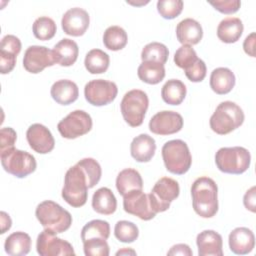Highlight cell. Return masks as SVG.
Wrapping results in <instances>:
<instances>
[{"mask_svg": "<svg viewBox=\"0 0 256 256\" xmlns=\"http://www.w3.org/2000/svg\"><path fill=\"white\" fill-rule=\"evenodd\" d=\"M193 209L202 218H212L218 211V187L207 176L197 178L191 186Z\"/></svg>", "mask_w": 256, "mask_h": 256, "instance_id": "1", "label": "cell"}, {"mask_svg": "<svg viewBox=\"0 0 256 256\" xmlns=\"http://www.w3.org/2000/svg\"><path fill=\"white\" fill-rule=\"evenodd\" d=\"M88 189H90L88 177L83 168L76 163L65 174L62 198L72 207H82L87 202Z\"/></svg>", "mask_w": 256, "mask_h": 256, "instance_id": "2", "label": "cell"}, {"mask_svg": "<svg viewBox=\"0 0 256 256\" xmlns=\"http://www.w3.org/2000/svg\"><path fill=\"white\" fill-rule=\"evenodd\" d=\"M35 215L44 229H48L56 234L65 232L72 224L70 212L51 200H45L38 204Z\"/></svg>", "mask_w": 256, "mask_h": 256, "instance_id": "3", "label": "cell"}, {"mask_svg": "<svg viewBox=\"0 0 256 256\" xmlns=\"http://www.w3.org/2000/svg\"><path fill=\"white\" fill-rule=\"evenodd\" d=\"M244 112L232 101L221 102L210 117V128L216 134L226 135L240 127L244 122Z\"/></svg>", "mask_w": 256, "mask_h": 256, "instance_id": "4", "label": "cell"}, {"mask_svg": "<svg viewBox=\"0 0 256 256\" xmlns=\"http://www.w3.org/2000/svg\"><path fill=\"white\" fill-rule=\"evenodd\" d=\"M162 158L166 169L173 174L183 175L191 167L192 156L186 142L180 139L167 141L162 147Z\"/></svg>", "mask_w": 256, "mask_h": 256, "instance_id": "5", "label": "cell"}, {"mask_svg": "<svg viewBox=\"0 0 256 256\" xmlns=\"http://www.w3.org/2000/svg\"><path fill=\"white\" fill-rule=\"evenodd\" d=\"M251 162L250 152L240 146L222 147L215 154L217 168L227 174H242L248 170Z\"/></svg>", "mask_w": 256, "mask_h": 256, "instance_id": "6", "label": "cell"}, {"mask_svg": "<svg viewBox=\"0 0 256 256\" xmlns=\"http://www.w3.org/2000/svg\"><path fill=\"white\" fill-rule=\"evenodd\" d=\"M149 106L147 94L139 89H133L123 96L120 109L125 122L131 127H138L143 123Z\"/></svg>", "mask_w": 256, "mask_h": 256, "instance_id": "7", "label": "cell"}, {"mask_svg": "<svg viewBox=\"0 0 256 256\" xmlns=\"http://www.w3.org/2000/svg\"><path fill=\"white\" fill-rule=\"evenodd\" d=\"M0 157L4 170L17 178H25L36 170L35 157L15 147L0 151Z\"/></svg>", "mask_w": 256, "mask_h": 256, "instance_id": "8", "label": "cell"}, {"mask_svg": "<svg viewBox=\"0 0 256 256\" xmlns=\"http://www.w3.org/2000/svg\"><path fill=\"white\" fill-rule=\"evenodd\" d=\"M179 193L180 187L176 180L170 177L160 178L148 194L155 213L157 214L168 210L170 203L179 196Z\"/></svg>", "mask_w": 256, "mask_h": 256, "instance_id": "9", "label": "cell"}, {"mask_svg": "<svg viewBox=\"0 0 256 256\" xmlns=\"http://www.w3.org/2000/svg\"><path fill=\"white\" fill-rule=\"evenodd\" d=\"M92 118L84 110H74L57 125L60 135L66 139H75L87 134L92 129Z\"/></svg>", "mask_w": 256, "mask_h": 256, "instance_id": "10", "label": "cell"}, {"mask_svg": "<svg viewBox=\"0 0 256 256\" xmlns=\"http://www.w3.org/2000/svg\"><path fill=\"white\" fill-rule=\"evenodd\" d=\"M118 93L117 85L108 80L94 79L84 87V96L88 103L93 106H104L116 98Z\"/></svg>", "mask_w": 256, "mask_h": 256, "instance_id": "11", "label": "cell"}, {"mask_svg": "<svg viewBox=\"0 0 256 256\" xmlns=\"http://www.w3.org/2000/svg\"><path fill=\"white\" fill-rule=\"evenodd\" d=\"M36 250L40 256L75 255L73 246L66 240L56 236V233L44 229L37 237Z\"/></svg>", "mask_w": 256, "mask_h": 256, "instance_id": "12", "label": "cell"}, {"mask_svg": "<svg viewBox=\"0 0 256 256\" xmlns=\"http://www.w3.org/2000/svg\"><path fill=\"white\" fill-rule=\"evenodd\" d=\"M56 64L52 50L45 46H29L23 57V67L32 74L42 72L46 67Z\"/></svg>", "mask_w": 256, "mask_h": 256, "instance_id": "13", "label": "cell"}, {"mask_svg": "<svg viewBox=\"0 0 256 256\" xmlns=\"http://www.w3.org/2000/svg\"><path fill=\"white\" fill-rule=\"evenodd\" d=\"M123 208L126 213L137 216L144 221L151 220L156 216L149 195L142 190H135L123 196Z\"/></svg>", "mask_w": 256, "mask_h": 256, "instance_id": "14", "label": "cell"}, {"mask_svg": "<svg viewBox=\"0 0 256 256\" xmlns=\"http://www.w3.org/2000/svg\"><path fill=\"white\" fill-rule=\"evenodd\" d=\"M183 127L182 116L175 111L163 110L156 113L149 121V130L157 135L165 136L179 132Z\"/></svg>", "mask_w": 256, "mask_h": 256, "instance_id": "15", "label": "cell"}, {"mask_svg": "<svg viewBox=\"0 0 256 256\" xmlns=\"http://www.w3.org/2000/svg\"><path fill=\"white\" fill-rule=\"evenodd\" d=\"M90 17L86 10L74 7L67 10L61 19V26L67 35L79 37L82 36L89 27Z\"/></svg>", "mask_w": 256, "mask_h": 256, "instance_id": "16", "label": "cell"}, {"mask_svg": "<svg viewBox=\"0 0 256 256\" xmlns=\"http://www.w3.org/2000/svg\"><path fill=\"white\" fill-rule=\"evenodd\" d=\"M26 138L31 149L39 154H47L54 149L55 140L52 133L40 123H34L29 126Z\"/></svg>", "mask_w": 256, "mask_h": 256, "instance_id": "17", "label": "cell"}, {"mask_svg": "<svg viewBox=\"0 0 256 256\" xmlns=\"http://www.w3.org/2000/svg\"><path fill=\"white\" fill-rule=\"evenodd\" d=\"M21 51V41L15 35H5L1 40L0 71L2 74L10 73L16 64L17 55Z\"/></svg>", "mask_w": 256, "mask_h": 256, "instance_id": "18", "label": "cell"}, {"mask_svg": "<svg viewBox=\"0 0 256 256\" xmlns=\"http://www.w3.org/2000/svg\"><path fill=\"white\" fill-rule=\"evenodd\" d=\"M199 256H222V236L214 230H204L196 237Z\"/></svg>", "mask_w": 256, "mask_h": 256, "instance_id": "19", "label": "cell"}, {"mask_svg": "<svg viewBox=\"0 0 256 256\" xmlns=\"http://www.w3.org/2000/svg\"><path fill=\"white\" fill-rule=\"evenodd\" d=\"M230 250L237 255L250 253L255 246V236L247 227H237L233 229L228 238Z\"/></svg>", "mask_w": 256, "mask_h": 256, "instance_id": "20", "label": "cell"}, {"mask_svg": "<svg viewBox=\"0 0 256 256\" xmlns=\"http://www.w3.org/2000/svg\"><path fill=\"white\" fill-rule=\"evenodd\" d=\"M176 37L183 45L198 44L203 37L202 26L192 18H185L177 24Z\"/></svg>", "mask_w": 256, "mask_h": 256, "instance_id": "21", "label": "cell"}, {"mask_svg": "<svg viewBox=\"0 0 256 256\" xmlns=\"http://www.w3.org/2000/svg\"><path fill=\"white\" fill-rule=\"evenodd\" d=\"M156 151V142L154 138L148 134H140L136 136L130 145L131 156L140 163L149 162Z\"/></svg>", "mask_w": 256, "mask_h": 256, "instance_id": "22", "label": "cell"}, {"mask_svg": "<svg viewBox=\"0 0 256 256\" xmlns=\"http://www.w3.org/2000/svg\"><path fill=\"white\" fill-rule=\"evenodd\" d=\"M50 94L58 104L69 105L78 99L79 90L75 82L68 79H61L53 83Z\"/></svg>", "mask_w": 256, "mask_h": 256, "instance_id": "23", "label": "cell"}, {"mask_svg": "<svg viewBox=\"0 0 256 256\" xmlns=\"http://www.w3.org/2000/svg\"><path fill=\"white\" fill-rule=\"evenodd\" d=\"M52 52L57 64L68 67L76 62L79 54V48L74 40L63 38L53 47Z\"/></svg>", "mask_w": 256, "mask_h": 256, "instance_id": "24", "label": "cell"}, {"mask_svg": "<svg viewBox=\"0 0 256 256\" xmlns=\"http://www.w3.org/2000/svg\"><path fill=\"white\" fill-rule=\"evenodd\" d=\"M235 75L226 67H218L211 72L210 75V87L219 95L229 93L235 86Z\"/></svg>", "mask_w": 256, "mask_h": 256, "instance_id": "25", "label": "cell"}, {"mask_svg": "<svg viewBox=\"0 0 256 256\" xmlns=\"http://www.w3.org/2000/svg\"><path fill=\"white\" fill-rule=\"evenodd\" d=\"M116 188L121 196L143 189V180L140 173L133 168H126L120 171L116 178Z\"/></svg>", "mask_w": 256, "mask_h": 256, "instance_id": "26", "label": "cell"}, {"mask_svg": "<svg viewBox=\"0 0 256 256\" xmlns=\"http://www.w3.org/2000/svg\"><path fill=\"white\" fill-rule=\"evenodd\" d=\"M92 208L99 214L111 215L117 209V200L111 189L101 187L92 196Z\"/></svg>", "mask_w": 256, "mask_h": 256, "instance_id": "27", "label": "cell"}, {"mask_svg": "<svg viewBox=\"0 0 256 256\" xmlns=\"http://www.w3.org/2000/svg\"><path fill=\"white\" fill-rule=\"evenodd\" d=\"M243 23L240 18L227 17L223 19L217 27V36L224 43L237 42L243 33Z\"/></svg>", "mask_w": 256, "mask_h": 256, "instance_id": "28", "label": "cell"}, {"mask_svg": "<svg viewBox=\"0 0 256 256\" xmlns=\"http://www.w3.org/2000/svg\"><path fill=\"white\" fill-rule=\"evenodd\" d=\"M4 249L8 255H27L31 249V237L22 231L13 232L5 239Z\"/></svg>", "mask_w": 256, "mask_h": 256, "instance_id": "29", "label": "cell"}, {"mask_svg": "<svg viewBox=\"0 0 256 256\" xmlns=\"http://www.w3.org/2000/svg\"><path fill=\"white\" fill-rule=\"evenodd\" d=\"M137 75L141 81L155 85L164 79L165 67L163 64L158 62L142 61L137 69Z\"/></svg>", "mask_w": 256, "mask_h": 256, "instance_id": "30", "label": "cell"}, {"mask_svg": "<svg viewBox=\"0 0 256 256\" xmlns=\"http://www.w3.org/2000/svg\"><path fill=\"white\" fill-rule=\"evenodd\" d=\"M187 89L185 84L178 79L168 80L161 89L163 101L169 105H179L185 99Z\"/></svg>", "mask_w": 256, "mask_h": 256, "instance_id": "31", "label": "cell"}, {"mask_svg": "<svg viewBox=\"0 0 256 256\" xmlns=\"http://www.w3.org/2000/svg\"><path fill=\"white\" fill-rule=\"evenodd\" d=\"M110 64L109 55L101 49L90 50L84 60L86 70L91 74H102L107 71Z\"/></svg>", "mask_w": 256, "mask_h": 256, "instance_id": "32", "label": "cell"}, {"mask_svg": "<svg viewBox=\"0 0 256 256\" xmlns=\"http://www.w3.org/2000/svg\"><path fill=\"white\" fill-rule=\"evenodd\" d=\"M128 41L126 31L117 25L108 27L103 34V44L111 51H118L123 49Z\"/></svg>", "mask_w": 256, "mask_h": 256, "instance_id": "33", "label": "cell"}, {"mask_svg": "<svg viewBox=\"0 0 256 256\" xmlns=\"http://www.w3.org/2000/svg\"><path fill=\"white\" fill-rule=\"evenodd\" d=\"M110 236V225L107 221L95 219L86 223L81 230L82 242L91 238L108 239Z\"/></svg>", "mask_w": 256, "mask_h": 256, "instance_id": "34", "label": "cell"}, {"mask_svg": "<svg viewBox=\"0 0 256 256\" xmlns=\"http://www.w3.org/2000/svg\"><path fill=\"white\" fill-rule=\"evenodd\" d=\"M32 31L37 39L46 41L52 39L55 36L57 27L52 18L48 16H41L34 21L32 25Z\"/></svg>", "mask_w": 256, "mask_h": 256, "instance_id": "35", "label": "cell"}, {"mask_svg": "<svg viewBox=\"0 0 256 256\" xmlns=\"http://www.w3.org/2000/svg\"><path fill=\"white\" fill-rule=\"evenodd\" d=\"M169 51L166 45L160 42H151L144 46L141 52L142 61H153L165 64L168 60Z\"/></svg>", "mask_w": 256, "mask_h": 256, "instance_id": "36", "label": "cell"}, {"mask_svg": "<svg viewBox=\"0 0 256 256\" xmlns=\"http://www.w3.org/2000/svg\"><path fill=\"white\" fill-rule=\"evenodd\" d=\"M115 237L123 243H132L139 236V230L136 224L127 220H120L114 227Z\"/></svg>", "mask_w": 256, "mask_h": 256, "instance_id": "37", "label": "cell"}, {"mask_svg": "<svg viewBox=\"0 0 256 256\" xmlns=\"http://www.w3.org/2000/svg\"><path fill=\"white\" fill-rule=\"evenodd\" d=\"M83 250L86 256H108L110 253L106 239L91 238L83 242Z\"/></svg>", "mask_w": 256, "mask_h": 256, "instance_id": "38", "label": "cell"}, {"mask_svg": "<svg viewBox=\"0 0 256 256\" xmlns=\"http://www.w3.org/2000/svg\"><path fill=\"white\" fill-rule=\"evenodd\" d=\"M197 59V53L190 45H182L176 50L174 54L175 64L183 70L194 64Z\"/></svg>", "mask_w": 256, "mask_h": 256, "instance_id": "39", "label": "cell"}, {"mask_svg": "<svg viewBox=\"0 0 256 256\" xmlns=\"http://www.w3.org/2000/svg\"><path fill=\"white\" fill-rule=\"evenodd\" d=\"M85 171L88 180H89V186L90 188H93L95 185L98 184V182L101 179L102 170L100 164L93 158H83L82 160L77 162Z\"/></svg>", "mask_w": 256, "mask_h": 256, "instance_id": "40", "label": "cell"}, {"mask_svg": "<svg viewBox=\"0 0 256 256\" xmlns=\"http://www.w3.org/2000/svg\"><path fill=\"white\" fill-rule=\"evenodd\" d=\"M183 5L181 0H159L157 10L164 19H174L182 12Z\"/></svg>", "mask_w": 256, "mask_h": 256, "instance_id": "41", "label": "cell"}, {"mask_svg": "<svg viewBox=\"0 0 256 256\" xmlns=\"http://www.w3.org/2000/svg\"><path fill=\"white\" fill-rule=\"evenodd\" d=\"M186 77L191 81V82H201L204 80L207 72L206 64L205 62L198 58L194 64H192L190 67L186 68L184 70Z\"/></svg>", "mask_w": 256, "mask_h": 256, "instance_id": "42", "label": "cell"}, {"mask_svg": "<svg viewBox=\"0 0 256 256\" xmlns=\"http://www.w3.org/2000/svg\"><path fill=\"white\" fill-rule=\"evenodd\" d=\"M209 4L223 14H233L237 12L241 6V2L239 0L209 1Z\"/></svg>", "mask_w": 256, "mask_h": 256, "instance_id": "43", "label": "cell"}, {"mask_svg": "<svg viewBox=\"0 0 256 256\" xmlns=\"http://www.w3.org/2000/svg\"><path fill=\"white\" fill-rule=\"evenodd\" d=\"M17 139L15 130L11 127H3L0 130V151L14 147Z\"/></svg>", "mask_w": 256, "mask_h": 256, "instance_id": "44", "label": "cell"}, {"mask_svg": "<svg viewBox=\"0 0 256 256\" xmlns=\"http://www.w3.org/2000/svg\"><path fill=\"white\" fill-rule=\"evenodd\" d=\"M255 194H256V188H255V186H252L249 190L246 191V193L243 197V203H244L245 208L247 210H250L253 213L256 211V209H255V202H256Z\"/></svg>", "mask_w": 256, "mask_h": 256, "instance_id": "45", "label": "cell"}, {"mask_svg": "<svg viewBox=\"0 0 256 256\" xmlns=\"http://www.w3.org/2000/svg\"><path fill=\"white\" fill-rule=\"evenodd\" d=\"M167 255H183V256H192L193 252L187 244H176L170 248L167 252Z\"/></svg>", "mask_w": 256, "mask_h": 256, "instance_id": "46", "label": "cell"}, {"mask_svg": "<svg viewBox=\"0 0 256 256\" xmlns=\"http://www.w3.org/2000/svg\"><path fill=\"white\" fill-rule=\"evenodd\" d=\"M243 49L246 54L251 57H255V33L252 32L249 34L244 42H243Z\"/></svg>", "mask_w": 256, "mask_h": 256, "instance_id": "47", "label": "cell"}, {"mask_svg": "<svg viewBox=\"0 0 256 256\" xmlns=\"http://www.w3.org/2000/svg\"><path fill=\"white\" fill-rule=\"evenodd\" d=\"M0 218H1V234H4L7 230H9L11 228L12 221H11L10 216L4 211H1Z\"/></svg>", "mask_w": 256, "mask_h": 256, "instance_id": "48", "label": "cell"}, {"mask_svg": "<svg viewBox=\"0 0 256 256\" xmlns=\"http://www.w3.org/2000/svg\"><path fill=\"white\" fill-rule=\"evenodd\" d=\"M129 254H131V255H136V252H135L134 250H132L131 248H123V249H121V250H119V251L116 252V255H117V256H118V255H129Z\"/></svg>", "mask_w": 256, "mask_h": 256, "instance_id": "49", "label": "cell"}]
</instances>
